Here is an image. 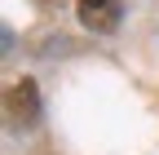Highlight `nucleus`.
<instances>
[{
    "label": "nucleus",
    "instance_id": "1",
    "mask_svg": "<svg viewBox=\"0 0 159 155\" xmlns=\"http://www.w3.org/2000/svg\"><path fill=\"white\" fill-rule=\"evenodd\" d=\"M5 106H9V120H13L18 129H31V124L40 120V93H35V80H18V84L9 89Z\"/></svg>",
    "mask_w": 159,
    "mask_h": 155
},
{
    "label": "nucleus",
    "instance_id": "2",
    "mask_svg": "<svg viewBox=\"0 0 159 155\" xmlns=\"http://www.w3.org/2000/svg\"><path fill=\"white\" fill-rule=\"evenodd\" d=\"M75 13H80V22H84L89 31L106 35V31L119 27V18H124V0H80Z\"/></svg>",
    "mask_w": 159,
    "mask_h": 155
}]
</instances>
